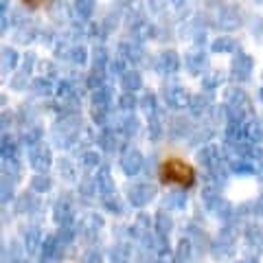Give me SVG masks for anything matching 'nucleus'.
Returning <instances> with one entry per match:
<instances>
[{
    "label": "nucleus",
    "mask_w": 263,
    "mask_h": 263,
    "mask_svg": "<svg viewBox=\"0 0 263 263\" xmlns=\"http://www.w3.org/2000/svg\"><path fill=\"white\" fill-rule=\"evenodd\" d=\"M162 180L164 182L180 184V186H191L195 180V171H193V167H189L186 162L171 158L162 164Z\"/></svg>",
    "instance_id": "1"
},
{
    "label": "nucleus",
    "mask_w": 263,
    "mask_h": 263,
    "mask_svg": "<svg viewBox=\"0 0 263 263\" xmlns=\"http://www.w3.org/2000/svg\"><path fill=\"white\" fill-rule=\"evenodd\" d=\"M24 5H29V7H33V9H35V7H40L42 3H46V0H22Z\"/></svg>",
    "instance_id": "2"
}]
</instances>
